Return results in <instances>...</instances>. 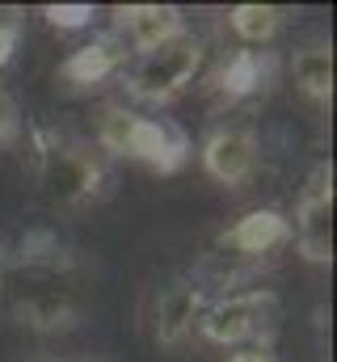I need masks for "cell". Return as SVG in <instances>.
<instances>
[{
	"label": "cell",
	"mask_w": 337,
	"mask_h": 362,
	"mask_svg": "<svg viewBox=\"0 0 337 362\" xmlns=\"http://www.w3.org/2000/svg\"><path fill=\"white\" fill-rule=\"evenodd\" d=\"M228 30L245 47H270L282 30V8H274V4H232L228 8Z\"/></svg>",
	"instance_id": "13"
},
{
	"label": "cell",
	"mask_w": 337,
	"mask_h": 362,
	"mask_svg": "<svg viewBox=\"0 0 337 362\" xmlns=\"http://www.w3.org/2000/svg\"><path fill=\"white\" fill-rule=\"evenodd\" d=\"M261 81H265V64H261V55H257V51H232V55L219 64L215 89L224 93L228 101H236V97L257 93L261 89Z\"/></svg>",
	"instance_id": "14"
},
{
	"label": "cell",
	"mask_w": 337,
	"mask_h": 362,
	"mask_svg": "<svg viewBox=\"0 0 337 362\" xmlns=\"http://www.w3.org/2000/svg\"><path fill=\"white\" fill-rule=\"evenodd\" d=\"M228 362H274V354H270L265 346H253V350H241V354H232Z\"/></svg>",
	"instance_id": "18"
},
{
	"label": "cell",
	"mask_w": 337,
	"mask_h": 362,
	"mask_svg": "<svg viewBox=\"0 0 337 362\" xmlns=\"http://www.w3.org/2000/svg\"><path fill=\"white\" fill-rule=\"evenodd\" d=\"M88 17H93V8H88V4H76V8H68V4H64V8H59V4H51V8H47V21H51V25H64V30L84 25Z\"/></svg>",
	"instance_id": "17"
},
{
	"label": "cell",
	"mask_w": 337,
	"mask_h": 362,
	"mask_svg": "<svg viewBox=\"0 0 337 362\" xmlns=\"http://www.w3.org/2000/svg\"><path fill=\"white\" fill-rule=\"evenodd\" d=\"M198 68H202V38L185 30L177 38H168L165 47L139 55L122 72V89L139 105H168L194 85Z\"/></svg>",
	"instance_id": "4"
},
{
	"label": "cell",
	"mask_w": 337,
	"mask_h": 362,
	"mask_svg": "<svg viewBox=\"0 0 337 362\" xmlns=\"http://www.w3.org/2000/svg\"><path fill=\"white\" fill-rule=\"evenodd\" d=\"M287 245H291V219L282 211H270V206L241 215L232 228H224L215 236V249L236 253V257H265V253L287 249Z\"/></svg>",
	"instance_id": "10"
},
{
	"label": "cell",
	"mask_w": 337,
	"mask_h": 362,
	"mask_svg": "<svg viewBox=\"0 0 337 362\" xmlns=\"http://www.w3.org/2000/svg\"><path fill=\"white\" fill-rule=\"evenodd\" d=\"M202 312H207L202 286L198 282H173L168 291H161V299L152 308V341L165 350H181L198 333Z\"/></svg>",
	"instance_id": "9"
},
{
	"label": "cell",
	"mask_w": 337,
	"mask_h": 362,
	"mask_svg": "<svg viewBox=\"0 0 337 362\" xmlns=\"http://www.w3.org/2000/svg\"><path fill=\"white\" fill-rule=\"evenodd\" d=\"M291 81L316 105H329L333 97V47L329 42H308L291 55Z\"/></svg>",
	"instance_id": "12"
},
{
	"label": "cell",
	"mask_w": 337,
	"mask_h": 362,
	"mask_svg": "<svg viewBox=\"0 0 337 362\" xmlns=\"http://www.w3.org/2000/svg\"><path fill=\"white\" fill-rule=\"evenodd\" d=\"M17 139H21V114H17L13 97L0 89V144L8 148V144H17Z\"/></svg>",
	"instance_id": "16"
},
{
	"label": "cell",
	"mask_w": 337,
	"mask_h": 362,
	"mask_svg": "<svg viewBox=\"0 0 337 362\" xmlns=\"http://www.w3.org/2000/svg\"><path fill=\"white\" fill-rule=\"evenodd\" d=\"M21 30H25L21 13H17V8H0V68L13 59V51H17V42H21Z\"/></svg>",
	"instance_id": "15"
},
{
	"label": "cell",
	"mask_w": 337,
	"mask_h": 362,
	"mask_svg": "<svg viewBox=\"0 0 337 362\" xmlns=\"http://www.w3.org/2000/svg\"><path fill=\"white\" fill-rule=\"evenodd\" d=\"M0 303L34 333H64L84 312V274L59 245H21L0 266Z\"/></svg>",
	"instance_id": "1"
},
{
	"label": "cell",
	"mask_w": 337,
	"mask_h": 362,
	"mask_svg": "<svg viewBox=\"0 0 337 362\" xmlns=\"http://www.w3.org/2000/svg\"><path fill=\"white\" fill-rule=\"evenodd\" d=\"M127 64V51L114 34H101L97 42H88L81 51H72L64 59V76L76 85V89H88V85H101L105 76H114L118 68Z\"/></svg>",
	"instance_id": "11"
},
{
	"label": "cell",
	"mask_w": 337,
	"mask_h": 362,
	"mask_svg": "<svg viewBox=\"0 0 337 362\" xmlns=\"http://www.w3.org/2000/svg\"><path fill=\"white\" fill-rule=\"evenodd\" d=\"M291 245L299 249V257L308 266L333 262V169L329 165H316L295 198Z\"/></svg>",
	"instance_id": "6"
},
{
	"label": "cell",
	"mask_w": 337,
	"mask_h": 362,
	"mask_svg": "<svg viewBox=\"0 0 337 362\" xmlns=\"http://www.w3.org/2000/svg\"><path fill=\"white\" fill-rule=\"evenodd\" d=\"M127 55H148L156 47H165L168 38L185 34V17L173 4H122L114 8V30H110Z\"/></svg>",
	"instance_id": "8"
},
{
	"label": "cell",
	"mask_w": 337,
	"mask_h": 362,
	"mask_svg": "<svg viewBox=\"0 0 337 362\" xmlns=\"http://www.w3.org/2000/svg\"><path fill=\"white\" fill-rule=\"evenodd\" d=\"M38 181L51 206L81 211L101 198L105 189V160L93 144L68 139V135H42L38 139Z\"/></svg>",
	"instance_id": "3"
},
{
	"label": "cell",
	"mask_w": 337,
	"mask_h": 362,
	"mask_svg": "<svg viewBox=\"0 0 337 362\" xmlns=\"http://www.w3.org/2000/svg\"><path fill=\"white\" fill-rule=\"evenodd\" d=\"M93 139H97V152L127 156V160L152 165L161 173L181 169L185 156H190V144H185L181 131H173L168 122H156V118H144V114H135L131 105H118V101H105L97 110Z\"/></svg>",
	"instance_id": "2"
},
{
	"label": "cell",
	"mask_w": 337,
	"mask_h": 362,
	"mask_svg": "<svg viewBox=\"0 0 337 362\" xmlns=\"http://www.w3.org/2000/svg\"><path fill=\"white\" fill-rule=\"evenodd\" d=\"M198 160L207 177L219 181L224 189H245L261 169V139L253 127H215L202 139Z\"/></svg>",
	"instance_id": "7"
},
{
	"label": "cell",
	"mask_w": 337,
	"mask_h": 362,
	"mask_svg": "<svg viewBox=\"0 0 337 362\" xmlns=\"http://www.w3.org/2000/svg\"><path fill=\"white\" fill-rule=\"evenodd\" d=\"M274 312H278L274 291L253 286V291L224 295V299L207 303V312H202V320H198V337L211 341V346H224V350H228V346H249V341H257V337L270 329Z\"/></svg>",
	"instance_id": "5"
}]
</instances>
